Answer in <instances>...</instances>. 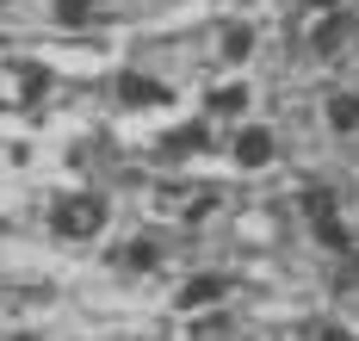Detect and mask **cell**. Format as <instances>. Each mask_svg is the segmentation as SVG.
<instances>
[{
  "mask_svg": "<svg viewBox=\"0 0 359 341\" xmlns=\"http://www.w3.org/2000/svg\"><path fill=\"white\" fill-rule=\"evenodd\" d=\"M328 118H334L341 131H353V124H359V106L347 100V93H334V106H328Z\"/></svg>",
  "mask_w": 359,
  "mask_h": 341,
  "instance_id": "277c9868",
  "label": "cell"
},
{
  "mask_svg": "<svg viewBox=\"0 0 359 341\" xmlns=\"http://www.w3.org/2000/svg\"><path fill=\"white\" fill-rule=\"evenodd\" d=\"M236 161H242V168L273 161V137H266V131H242V137H236Z\"/></svg>",
  "mask_w": 359,
  "mask_h": 341,
  "instance_id": "7a4b0ae2",
  "label": "cell"
},
{
  "mask_svg": "<svg viewBox=\"0 0 359 341\" xmlns=\"http://www.w3.org/2000/svg\"><path fill=\"white\" fill-rule=\"evenodd\" d=\"M100 224H106V205L100 199H62L56 205V229L62 236H93Z\"/></svg>",
  "mask_w": 359,
  "mask_h": 341,
  "instance_id": "6da1fadb",
  "label": "cell"
},
{
  "mask_svg": "<svg viewBox=\"0 0 359 341\" xmlns=\"http://www.w3.org/2000/svg\"><path fill=\"white\" fill-rule=\"evenodd\" d=\"M323 341H353V335H341V329H328V335H323Z\"/></svg>",
  "mask_w": 359,
  "mask_h": 341,
  "instance_id": "5b68a950",
  "label": "cell"
},
{
  "mask_svg": "<svg viewBox=\"0 0 359 341\" xmlns=\"http://www.w3.org/2000/svg\"><path fill=\"white\" fill-rule=\"evenodd\" d=\"M217 292H223V279H192V286L180 292V304H186V310H205V304H217Z\"/></svg>",
  "mask_w": 359,
  "mask_h": 341,
  "instance_id": "3957f363",
  "label": "cell"
}]
</instances>
